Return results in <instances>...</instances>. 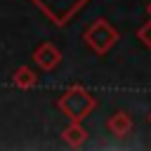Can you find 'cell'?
<instances>
[{
	"label": "cell",
	"mask_w": 151,
	"mask_h": 151,
	"mask_svg": "<svg viewBox=\"0 0 151 151\" xmlns=\"http://www.w3.org/2000/svg\"><path fill=\"white\" fill-rule=\"evenodd\" d=\"M109 130H111V134H116V137L127 134V132L132 130V118H130V113H125V111L113 113V116L109 118Z\"/></svg>",
	"instance_id": "8992f818"
},
{
	"label": "cell",
	"mask_w": 151,
	"mask_h": 151,
	"mask_svg": "<svg viewBox=\"0 0 151 151\" xmlns=\"http://www.w3.org/2000/svg\"><path fill=\"white\" fill-rule=\"evenodd\" d=\"M83 40H85L97 54H106V52L118 42V31H116L106 19H97V21H92V24L85 28Z\"/></svg>",
	"instance_id": "7a4b0ae2"
},
{
	"label": "cell",
	"mask_w": 151,
	"mask_h": 151,
	"mask_svg": "<svg viewBox=\"0 0 151 151\" xmlns=\"http://www.w3.org/2000/svg\"><path fill=\"white\" fill-rule=\"evenodd\" d=\"M12 80H14V85L21 87V90H28V87H33V85L38 83L35 73H33L28 66H19V68L14 71V76H12Z\"/></svg>",
	"instance_id": "52a82bcc"
},
{
	"label": "cell",
	"mask_w": 151,
	"mask_h": 151,
	"mask_svg": "<svg viewBox=\"0 0 151 151\" xmlns=\"http://www.w3.org/2000/svg\"><path fill=\"white\" fill-rule=\"evenodd\" d=\"M137 38H139V40H142V42L151 50V21H146V24L137 31Z\"/></svg>",
	"instance_id": "ba28073f"
},
{
	"label": "cell",
	"mask_w": 151,
	"mask_h": 151,
	"mask_svg": "<svg viewBox=\"0 0 151 151\" xmlns=\"http://www.w3.org/2000/svg\"><path fill=\"white\" fill-rule=\"evenodd\" d=\"M94 97L85 90V87H80V85H73V87H68L59 99H57V106L71 118V120H83L85 116H90L92 113V109H94Z\"/></svg>",
	"instance_id": "6da1fadb"
},
{
	"label": "cell",
	"mask_w": 151,
	"mask_h": 151,
	"mask_svg": "<svg viewBox=\"0 0 151 151\" xmlns=\"http://www.w3.org/2000/svg\"><path fill=\"white\" fill-rule=\"evenodd\" d=\"M33 61H35L42 71H52V68L61 61V52H59L52 42H42V45L33 52Z\"/></svg>",
	"instance_id": "277c9868"
},
{
	"label": "cell",
	"mask_w": 151,
	"mask_h": 151,
	"mask_svg": "<svg viewBox=\"0 0 151 151\" xmlns=\"http://www.w3.org/2000/svg\"><path fill=\"white\" fill-rule=\"evenodd\" d=\"M146 14H149V19H151V2H149V7H146Z\"/></svg>",
	"instance_id": "9c48e42d"
},
{
	"label": "cell",
	"mask_w": 151,
	"mask_h": 151,
	"mask_svg": "<svg viewBox=\"0 0 151 151\" xmlns=\"http://www.w3.org/2000/svg\"><path fill=\"white\" fill-rule=\"evenodd\" d=\"M31 2H35L57 26H66L68 19H71L87 0H31Z\"/></svg>",
	"instance_id": "3957f363"
},
{
	"label": "cell",
	"mask_w": 151,
	"mask_h": 151,
	"mask_svg": "<svg viewBox=\"0 0 151 151\" xmlns=\"http://www.w3.org/2000/svg\"><path fill=\"white\" fill-rule=\"evenodd\" d=\"M61 137H64V142H66L68 146L78 149V146H83V144H85V139H87V130L80 125V120H73L68 127H64Z\"/></svg>",
	"instance_id": "5b68a950"
}]
</instances>
